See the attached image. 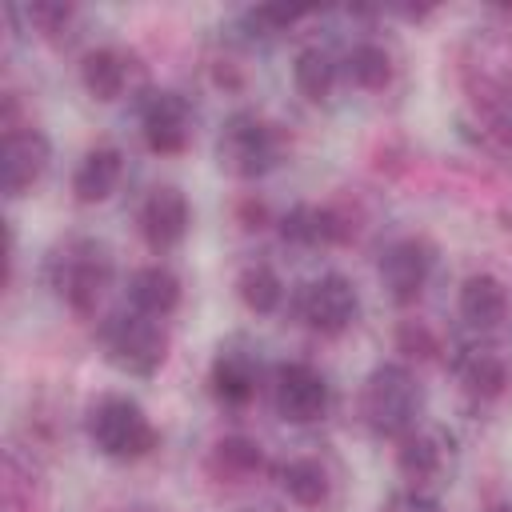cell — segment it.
Wrapping results in <instances>:
<instances>
[{
    "label": "cell",
    "mask_w": 512,
    "mask_h": 512,
    "mask_svg": "<svg viewBox=\"0 0 512 512\" xmlns=\"http://www.w3.org/2000/svg\"><path fill=\"white\" fill-rule=\"evenodd\" d=\"M420 412H424V388L404 364H380L368 372L360 388V416L376 436L404 440L408 432L420 428Z\"/></svg>",
    "instance_id": "obj_1"
},
{
    "label": "cell",
    "mask_w": 512,
    "mask_h": 512,
    "mask_svg": "<svg viewBox=\"0 0 512 512\" xmlns=\"http://www.w3.org/2000/svg\"><path fill=\"white\" fill-rule=\"evenodd\" d=\"M88 440L108 460H140L156 448V428L132 396H100L88 408Z\"/></svg>",
    "instance_id": "obj_2"
},
{
    "label": "cell",
    "mask_w": 512,
    "mask_h": 512,
    "mask_svg": "<svg viewBox=\"0 0 512 512\" xmlns=\"http://www.w3.org/2000/svg\"><path fill=\"white\" fill-rule=\"evenodd\" d=\"M100 340H104V356L116 372L124 376H152L164 356H168V332L160 320L144 316V312H116L104 328H100Z\"/></svg>",
    "instance_id": "obj_3"
},
{
    "label": "cell",
    "mask_w": 512,
    "mask_h": 512,
    "mask_svg": "<svg viewBox=\"0 0 512 512\" xmlns=\"http://www.w3.org/2000/svg\"><path fill=\"white\" fill-rule=\"evenodd\" d=\"M280 160V136L256 112H232L216 136V164L236 180H256Z\"/></svg>",
    "instance_id": "obj_4"
},
{
    "label": "cell",
    "mask_w": 512,
    "mask_h": 512,
    "mask_svg": "<svg viewBox=\"0 0 512 512\" xmlns=\"http://www.w3.org/2000/svg\"><path fill=\"white\" fill-rule=\"evenodd\" d=\"M56 288L60 296L68 300L72 312L88 316L96 312L108 280H112V260H108V248L96 244V240H72L64 248V256L56 260Z\"/></svg>",
    "instance_id": "obj_5"
},
{
    "label": "cell",
    "mask_w": 512,
    "mask_h": 512,
    "mask_svg": "<svg viewBox=\"0 0 512 512\" xmlns=\"http://www.w3.org/2000/svg\"><path fill=\"white\" fill-rule=\"evenodd\" d=\"M296 308H300V316H304V324H308L312 332L336 336V332H344V328L356 320L360 300H356V288H352L348 276L324 272V276H316V280H308V284L300 288Z\"/></svg>",
    "instance_id": "obj_6"
},
{
    "label": "cell",
    "mask_w": 512,
    "mask_h": 512,
    "mask_svg": "<svg viewBox=\"0 0 512 512\" xmlns=\"http://www.w3.org/2000/svg\"><path fill=\"white\" fill-rule=\"evenodd\" d=\"M272 404H276V416L288 420V424H312L328 412L332 404V392H328V380L312 368V364H280L276 368V384H272Z\"/></svg>",
    "instance_id": "obj_7"
},
{
    "label": "cell",
    "mask_w": 512,
    "mask_h": 512,
    "mask_svg": "<svg viewBox=\"0 0 512 512\" xmlns=\"http://www.w3.org/2000/svg\"><path fill=\"white\" fill-rule=\"evenodd\" d=\"M140 132H144V144L156 152V156H176L184 152L188 136H192V108L180 92L172 88H156L140 100Z\"/></svg>",
    "instance_id": "obj_8"
},
{
    "label": "cell",
    "mask_w": 512,
    "mask_h": 512,
    "mask_svg": "<svg viewBox=\"0 0 512 512\" xmlns=\"http://www.w3.org/2000/svg\"><path fill=\"white\" fill-rule=\"evenodd\" d=\"M432 264H436V252L428 240L420 236H408V240H396L384 248L380 256V284L384 292L404 308V304H416L428 276H432Z\"/></svg>",
    "instance_id": "obj_9"
},
{
    "label": "cell",
    "mask_w": 512,
    "mask_h": 512,
    "mask_svg": "<svg viewBox=\"0 0 512 512\" xmlns=\"http://www.w3.org/2000/svg\"><path fill=\"white\" fill-rule=\"evenodd\" d=\"M52 148L48 136L40 128H8L4 132V152H0V180H4V196L16 200L24 196L48 168Z\"/></svg>",
    "instance_id": "obj_10"
},
{
    "label": "cell",
    "mask_w": 512,
    "mask_h": 512,
    "mask_svg": "<svg viewBox=\"0 0 512 512\" xmlns=\"http://www.w3.org/2000/svg\"><path fill=\"white\" fill-rule=\"evenodd\" d=\"M188 200L176 184H156L140 204V236L152 252H168L188 232Z\"/></svg>",
    "instance_id": "obj_11"
},
{
    "label": "cell",
    "mask_w": 512,
    "mask_h": 512,
    "mask_svg": "<svg viewBox=\"0 0 512 512\" xmlns=\"http://www.w3.org/2000/svg\"><path fill=\"white\" fill-rule=\"evenodd\" d=\"M124 176V152L112 144H100L92 152H84V160L72 172V196L80 204H104Z\"/></svg>",
    "instance_id": "obj_12"
},
{
    "label": "cell",
    "mask_w": 512,
    "mask_h": 512,
    "mask_svg": "<svg viewBox=\"0 0 512 512\" xmlns=\"http://www.w3.org/2000/svg\"><path fill=\"white\" fill-rule=\"evenodd\" d=\"M460 316L476 332L500 328V320L508 316V292H504V284L492 272H472L460 284Z\"/></svg>",
    "instance_id": "obj_13"
},
{
    "label": "cell",
    "mask_w": 512,
    "mask_h": 512,
    "mask_svg": "<svg viewBox=\"0 0 512 512\" xmlns=\"http://www.w3.org/2000/svg\"><path fill=\"white\" fill-rule=\"evenodd\" d=\"M452 368H456V380L464 384V392L476 396V400H492V396H500L504 384H508V364H504V356H500L496 348H488V344L464 348Z\"/></svg>",
    "instance_id": "obj_14"
},
{
    "label": "cell",
    "mask_w": 512,
    "mask_h": 512,
    "mask_svg": "<svg viewBox=\"0 0 512 512\" xmlns=\"http://www.w3.org/2000/svg\"><path fill=\"white\" fill-rule=\"evenodd\" d=\"M128 304H132V312H144L152 320H164L180 304V280L168 268H160V264L136 268L128 276Z\"/></svg>",
    "instance_id": "obj_15"
},
{
    "label": "cell",
    "mask_w": 512,
    "mask_h": 512,
    "mask_svg": "<svg viewBox=\"0 0 512 512\" xmlns=\"http://www.w3.org/2000/svg\"><path fill=\"white\" fill-rule=\"evenodd\" d=\"M208 384H212V396L228 408H240L256 396V364L248 352H236V348H220L216 360H212V372H208Z\"/></svg>",
    "instance_id": "obj_16"
},
{
    "label": "cell",
    "mask_w": 512,
    "mask_h": 512,
    "mask_svg": "<svg viewBox=\"0 0 512 512\" xmlns=\"http://www.w3.org/2000/svg\"><path fill=\"white\" fill-rule=\"evenodd\" d=\"M128 56L120 48H92L84 60H80V84L92 100L108 104V100H120L124 88H128Z\"/></svg>",
    "instance_id": "obj_17"
},
{
    "label": "cell",
    "mask_w": 512,
    "mask_h": 512,
    "mask_svg": "<svg viewBox=\"0 0 512 512\" xmlns=\"http://www.w3.org/2000/svg\"><path fill=\"white\" fill-rule=\"evenodd\" d=\"M280 236L288 244L300 248H328L336 240H344V220L332 208H316V204H300L280 220Z\"/></svg>",
    "instance_id": "obj_18"
},
{
    "label": "cell",
    "mask_w": 512,
    "mask_h": 512,
    "mask_svg": "<svg viewBox=\"0 0 512 512\" xmlns=\"http://www.w3.org/2000/svg\"><path fill=\"white\" fill-rule=\"evenodd\" d=\"M336 76H340V60H336L324 44H304V48L296 52L292 84H296V92H300L304 100H312V104L328 100L332 88H336Z\"/></svg>",
    "instance_id": "obj_19"
},
{
    "label": "cell",
    "mask_w": 512,
    "mask_h": 512,
    "mask_svg": "<svg viewBox=\"0 0 512 512\" xmlns=\"http://www.w3.org/2000/svg\"><path fill=\"white\" fill-rule=\"evenodd\" d=\"M396 468L404 472V480H412V484H428V480H436L440 476V468H444V440H440V432H408L404 440H400V448H396Z\"/></svg>",
    "instance_id": "obj_20"
},
{
    "label": "cell",
    "mask_w": 512,
    "mask_h": 512,
    "mask_svg": "<svg viewBox=\"0 0 512 512\" xmlns=\"http://www.w3.org/2000/svg\"><path fill=\"white\" fill-rule=\"evenodd\" d=\"M280 488L288 492V500H296L300 508H316L328 500V472L320 460L312 456H300V460H288L280 468Z\"/></svg>",
    "instance_id": "obj_21"
},
{
    "label": "cell",
    "mask_w": 512,
    "mask_h": 512,
    "mask_svg": "<svg viewBox=\"0 0 512 512\" xmlns=\"http://www.w3.org/2000/svg\"><path fill=\"white\" fill-rule=\"evenodd\" d=\"M236 292H240L244 308L256 312V316L276 312L280 300H284V284H280V276H276L268 264H248V268L236 276Z\"/></svg>",
    "instance_id": "obj_22"
},
{
    "label": "cell",
    "mask_w": 512,
    "mask_h": 512,
    "mask_svg": "<svg viewBox=\"0 0 512 512\" xmlns=\"http://www.w3.org/2000/svg\"><path fill=\"white\" fill-rule=\"evenodd\" d=\"M344 72H348V80H352L356 88L380 92V88L392 80V56H388L380 44L364 40V44H356V48L344 56Z\"/></svg>",
    "instance_id": "obj_23"
},
{
    "label": "cell",
    "mask_w": 512,
    "mask_h": 512,
    "mask_svg": "<svg viewBox=\"0 0 512 512\" xmlns=\"http://www.w3.org/2000/svg\"><path fill=\"white\" fill-rule=\"evenodd\" d=\"M212 468L228 480H244V476H256L264 468V452L248 436H224L212 448Z\"/></svg>",
    "instance_id": "obj_24"
},
{
    "label": "cell",
    "mask_w": 512,
    "mask_h": 512,
    "mask_svg": "<svg viewBox=\"0 0 512 512\" xmlns=\"http://www.w3.org/2000/svg\"><path fill=\"white\" fill-rule=\"evenodd\" d=\"M304 12H296V8H272V4H264V8H252L244 20L252 24V28H260V32H284L288 24H296Z\"/></svg>",
    "instance_id": "obj_25"
},
{
    "label": "cell",
    "mask_w": 512,
    "mask_h": 512,
    "mask_svg": "<svg viewBox=\"0 0 512 512\" xmlns=\"http://www.w3.org/2000/svg\"><path fill=\"white\" fill-rule=\"evenodd\" d=\"M440 344H436V336L420 324V320H408V324H400V352H408V356H432Z\"/></svg>",
    "instance_id": "obj_26"
},
{
    "label": "cell",
    "mask_w": 512,
    "mask_h": 512,
    "mask_svg": "<svg viewBox=\"0 0 512 512\" xmlns=\"http://www.w3.org/2000/svg\"><path fill=\"white\" fill-rule=\"evenodd\" d=\"M28 16H32V24H36L44 36H56V32L68 24L72 8H68V4H32Z\"/></svg>",
    "instance_id": "obj_27"
},
{
    "label": "cell",
    "mask_w": 512,
    "mask_h": 512,
    "mask_svg": "<svg viewBox=\"0 0 512 512\" xmlns=\"http://www.w3.org/2000/svg\"><path fill=\"white\" fill-rule=\"evenodd\" d=\"M384 512H444V508H440L436 496H428V492H420V488H408V492H396Z\"/></svg>",
    "instance_id": "obj_28"
}]
</instances>
